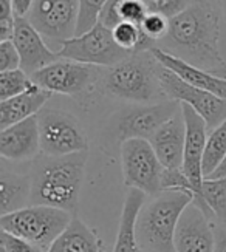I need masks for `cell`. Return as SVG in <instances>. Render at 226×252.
Segmentation results:
<instances>
[{
	"instance_id": "cell-1",
	"label": "cell",
	"mask_w": 226,
	"mask_h": 252,
	"mask_svg": "<svg viewBox=\"0 0 226 252\" xmlns=\"http://www.w3.org/2000/svg\"><path fill=\"white\" fill-rule=\"evenodd\" d=\"M220 6L217 0H192L180 14L170 17V27L157 48L186 61L201 70L225 63L219 51Z\"/></svg>"
},
{
	"instance_id": "cell-2",
	"label": "cell",
	"mask_w": 226,
	"mask_h": 252,
	"mask_svg": "<svg viewBox=\"0 0 226 252\" xmlns=\"http://www.w3.org/2000/svg\"><path fill=\"white\" fill-rule=\"evenodd\" d=\"M87 152L65 157L39 153L31 164V204H45L78 215Z\"/></svg>"
},
{
	"instance_id": "cell-3",
	"label": "cell",
	"mask_w": 226,
	"mask_h": 252,
	"mask_svg": "<svg viewBox=\"0 0 226 252\" xmlns=\"http://www.w3.org/2000/svg\"><path fill=\"white\" fill-rule=\"evenodd\" d=\"M192 201V193L163 190L149 204H144L136 221L138 240L143 251L175 252L177 226Z\"/></svg>"
},
{
	"instance_id": "cell-4",
	"label": "cell",
	"mask_w": 226,
	"mask_h": 252,
	"mask_svg": "<svg viewBox=\"0 0 226 252\" xmlns=\"http://www.w3.org/2000/svg\"><path fill=\"white\" fill-rule=\"evenodd\" d=\"M161 63L150 51L133 53L110 67L102 76V89L115 97L133 102H149L166 97L160 82ZM167 99V97H166Z\"/></svg>"
},
{
	"instance_id": "cell-5",
	"label": "cell",
	"mask_w": 226,
	"mask_h": 252,
	"mask_svg": "<svg viewBox=\"0 0 226 252\" xmlns=\"http://www.w3.org/2000/svg\"><path fill=\"white\" fill-rule=\"evenodd\" d=\"M73 217L70 212L58 207L30 204L19 211L0 215V227L3 232L34 245L42 252H48Z\"/></svg>"
},
{
	"instance_id": "cell-6",
	"label": "cell",
	"mask_w": 226,
	"mask_h": 252,
	"mask_svg": "<svg viewBox=\"0 0 226 252\" xmlns=\"http://www.w3.org/2000/svg\"><path fill=\"white\" fill-rule=\"evenodd\" d=\"M58 56L61 59L110 68L130 58L132 53L118 45L112 28L98 22L90 31L64 42L58 51Z\"/></svg>"
},
{
	"instance_id": "cell-7",
	"label": "cell",
	"mask_w": 226,
	"mask_h": 252,
	"mask_svg": "<svg viewBox=\"0 0 226 252\" xmlns=\"http://www.w3.org/2000/svg\"><path fill=\"white\" fill-rule=\"evenodd\" d=\"M40 152L50 157H65L87 152L89 141L76 116L55 108H42L37 113Z\"/></svg>"
},
{
	"instance_id": "cell-8",
	"label": "cell",
	"mask_w": 226,
	"mask_h": 252,
	"mask_svg": "<svg viewBox=\"0 0 226 252\" xmlns=\"http://www.w3.org/2000/svg\"><path fill=\"white\" fill-rule=\"evenodd\" d=\"M121 167L124 184L130 189H138L146 195H158L161 192L163 164L149 139L132 138L121 142Z\"/></svg>"
},
{
	"instance_id": "cell-9",
	"label": "cell",
	"mask_w": 226,
	"mask_h": 252,
	"mask_svg": "<svg viewBox=\"0 0 226 252\" xmlns=\"http://www.w3.org/2000/svg\"><path fill=\"white\" fill-rule=\"evenodd\" d=\"M98 79L99 67L61 58L31 74V81L40 89L73 97L89 94Z\"/></svg>"
},
{
	"instance_id": "cell-10",
	"label": "cell",
	"mask_w": 226,
	"mask_h": 252,
	"mask_svg": "<svg viewBox=\"0 0 226 252\" xmlns=\"http://www.w3.org/2000/svg\"><path fill=\"white\" fill-rule=\"evenodd\" d=\"M27 17L42 37L61 48L76 36L79 0H34Z\"/></svg>"
},
{
	"instance_id": "cell-11",
	"label": "cell",
	"mask_w": 226,
	"mask_h": 252,
	"mask_svg": "<svg viewBox=\"0 0 226 252\" xmlns=\"http://www.w3.org/2000/svg\"><path fill=\"white\" fill-rule=\"evenodd\" d=\"M181 110L178 101L166 99L152 105H136L120 112L113 119V135L124 142L132 138L149 139L157 130Z\"/></svg>"
},
{
	"instance_id": "cell-12",
	"label": "cell",
	"mask_w": 226,
	"mask_h": 252,
	"mask_svg": "<svg viewBox=\"0 0 226 252\" xmlns=\"http://www.w3.org/2000/svg\"><path fill=\"white\" fill-rule=\"evenodd\" d=\"M160 82L167 99L192 107L206 121L209 130L226 121V99L223 97L188 84L163 65L160 68Z\"/></svg>"
},
{
	"instance_id": "cell-13",
	"label": "cell",
	"mask_w": 226,
	"mask_h": 252,
	"mask_svg": "<svg viewBox=\"0 0 226 252\" xmlns=\"http://www.w3.org/2000/svg\"><path fill=\"white\" fill-rule=\"evenodd\" d=\"M181 104V102H180ZM183 118L186 124V144H185V157H183V170L191 180L194 189H195V198L192 204L200 209L208 217L212 215L209 207L201 198V186L204 181L203 173V157L208 141V126L206 121L188 104H181Z\"/></svg>"
},
{
	"instance_id": "cell-14",
	"label": "cell",
	"mask_w": 226,
	"mask_h": 252,
	"mask_svg": "<svg viewBox=\"0 0 226 252\" xmlns=\"http://www.w3.org/2000/svg\"><path fill=\"white\" fill-rule=\"evenodd\" d=\"M215 231L209 217L192 203L183 212L177 232L175 252H214Z\"/></svg>"
},
{
	"instance_id": "cell-15",
	"label": "cell",
	"mask_w": 226,
	"mask_h": 252,
	"mask_svg": "<svg viewBox=\"0 0 226 252\" xmlns=\"http://www.w3.org/2000/svg\"><path fill=\"white\" fill-rule=\"evenodd\" d=\"M14 45L20 54V68L30 76L59 59L58 51H53L40 32L31 25L28 17L16 16Z\"/></svg>"
},
{
	"instance_id": "cell-16",
	"label": "cell",
	"mask_w": 226,
	"mask_h": 252,
	"mask_svg": "<svg viewBox=\"0 0 226 252\" xmlns=\"http://www.w3.org/2000/svg\"><path fill=\"white\" fill-rule=\"evenodd\" d=\"M40 153L37 115L0 130V155L8 161H33Z\"/></svg>"
},
{
	"instance_id": "cell-17",
	"label": "cell",
	"mask_w": 226,
	"mask_h": 252,
	"mask_svg": "<svg viewBox=\"0 0 226 252\" xmlns=\"http://www.w3.org/2000/svg\"><path fill=\"white\" fill-rule=\"evenodd\" d=\"M150 144H152L163 167H183L186 144V124L181 110L157 130V133L150 138Z\"/></svg>"
},
{
	"instance_id": "cell-18",
	"label": "cell",
	"mask_w": 226,
	"mask_h": 252,
	"mask_svg": "<svg viewBox=\"0 0 226 252\" xmlns=\"http://www.w3.org/2000/svg\"><path fill=\"white\" fill-rule=\"evenodd\" d=\"M152 54L163 67L169 68L170 71H174L183 81H186L188 84L197 87V89L206 90L215 96L226 99V79L219 78V76L212 74L208 70H201L198 67H194V65L188 63L186 61L172 56V54L160 50L157 47L152 48Z\"/></svg>"
},
{
	"instance_id": "cell-19",
	"label": "cell",
	"mask_w": 226,
	"mask_h": 252,
	"mask_svg": "<svg viewBox=\"0 0 226 252\" xmlns=\"http://www.w3.org/2000/svg\"><path fill=\"white\" fill-rule=\"evenodd\" d=\"M51 94L53 93L48 90L40 89L34 84L25 93L0 101V130L36 116L48 102Z\"/></svg>"
},
{
	"instance_id": "cell-20",
	"label": "cell",
	"mask_w": 226,
	"mask_h": 252,
	"mask_svg": "<svg viewBox=\"0 0 226 252\" xmlns=\"http://www.w3.org/2000/svg\"><path fill=\"white\" fill-rule=\"evenodd\" d=\"M144 201H146L144 192L138 189H130L127 192L123 204L121 220H120V226H118L113 252H143L141 243L138 240L136 221L139 212H141L144 206Z\"/></svg>"
},
{
	"instance_id": "cell-21",
	"label": "cell",
	"mask_w": 226,
	"mask_h": 252,
	"mask_svg": "<svg viewBox=\"0 0 226 252\" xmlns=\"http://www.w3.org/2000/svg\"><path fill=\"white\" fill-rule=\"evenodd\" d=\"M48 252H105V249L98 234L74 215Z\"/></svg>"
},
{
	"instance_id": "cell-22",
	"label": "cell",
	"mask_w": 226,
	"mask_h": 252,
	"mask_svg": "<svg viewBox=\"0 0 226 252\" xmlns=\"http://www.w3.org/2000/svg\"><path fill=\"white\" fill-rule=\"evenodd\" d=\"M31 204V178L8 170L5 166L0 169V215L14 212Z\"/></svg>"
},
{
	"instance_id": "cell-23",
	"label": "cell",
	"mask_w": 226,
	"mask_h": 252,
	"mask_svg": "<svg viewBox=\"0 0 226 252\" xmlns=\"http://www.w3.org/2000/svg\"><path fill=\"white\" fill-rule=\"evenodd\" d=\"M147 14L149 8L144 0H109L99 16V22L113 30L121 22L141 25Z\"/></svg>"
},
{
	"instance_id": "cell-24",
	"label": "cell",
	"mask_w": 226,
	"mask_h": 252,
	"mask_svg": "<svg viewBox=\"0 0 226 252\" xmlns=\"http://www.w3.org/2000/svg\"><path fill=\"white\" fill-rule=\"evenodd\" d=\"M226 157V121L215 127L208 135L206 149L203 157L204 178L211 177Z\"/></svg>"
},
{
	"instance_id": "cell-25",
	"label": "cell",
	"mask_w": 226,
	"mask_h": 252,
	"mask_svg": "<svg viewBox=\"0 0 226 252\" xmlns=\"http://www.w3.org/2000/svg\"><path fill=\"white\" fill-rule=\"evenodd\" d=\"M201 198L212 215L226 224V177L204 178L201 186Z\"/></svg>"
},
{
	"instance_id": "cell-26",
	"label": "cell",
	"mask_w": 226,
	"mask_h": 252,
	"mask_svg": "<svg viewBox=\"0 0 226 252\" xmlns=\"http://www.w3.org/2000/svg\"><path fill=\"white\" fill-rule=\"evenodd\" d=\"M34 85L31 76L22 68L0 71V101L22 94Z\"/></svg>"
},
{
	"instance_id": "cell-27",
	"label": "cell",
	"mask_w": 226,
	"mask_h": 252,
	"mask_svg": "<svg viewBox=\"0 0 226 252\" xmlns=\"http://www.w3.org/2000/svg\"><path fill=\"white\" fill-rule=\"evenodd\" d=\"M109 0H79V17L76 36L90 31L99 22V16Z\"/></svg>"
},
{
	"instance_id": "cell-28",
	"label": "cell",
	"mask_w": 226,
	"mask_h": 252,
	"mask_svg": "<svg viewBox=\"0 0 226 252\" xmlns=\"http://www.w3.org/2000/svg\"><path fill=\"white\" fill-rule=\"evenodd\" d=\"M163 190H177V192H188L192 193L195 198V189L188 178V175L183 170V167L178 169H166L161 175V192Z\"/></svg>"
},
{
	"instance_id": "cell-29",
	"label": "cell",
	"mask_w": 226,
	"mask_h": 252,
	"mask_svg": "<svg viewBox=\"0 0 226 252\" xmlns=\"http://www.w3.org/2000/svg\"><path fill=\"white\" fill-rule=\"evenodd\" d=\"M169 27H170V19L161 13H154V11H149V14L141 24L143 32L155 43L166 37Z\"/></svg>"
},
{
	"instance_id": "cell-30",
	"label": "cell",
	"mask_w": 226,
	"mask_h": 252,
	"mask_svg": "<svg viewBox=\"0 0 226 252\" xmlns=\"http://www.w3.org/2000/svg\"><path fill=\"white\" fill-rule=\"evenodd\" d=\"M20 54L13 40L0 42V71H9L20 68Z\"/></svg>"
},
{
	"instance_id": "cell-31",
	"label": "cell",
	"mask_w": 226,
	"mask_h": 252,
	"mask_svg": "<svg viewBox=\"0 0 226 252\" xmlns=\"http://www.w3.org/2000/svg\"><path fill=\"white\" fill-rule=\"evenodd\" d=\"M0 252H42L39 248L31 245L25 240L19 238L2 231V238H0Z\"/></svg>"
},
{
	"instance_id": "cell-32",
	"label": "cell",
	"mask_w": 226,
	"mask_h": 252,
	"mask_svg": "<svg viewBox=\"0 0 226 252\" xmlns=\"http://www.w3.org/2000/svg\"><path fill=\"white\" fill-rule=\"evenodd\" d=\"M16 31V16L8 19H0V42L13 40Z\"/></svg>"
},
{
	"instance_id": "cell-33",
	"label": "cell",
	"mask_w": 226,
	"mask_h": 252,
	"mask_svg": "<svg viewBox=\"0 0 226 252\" xmlns=\"http://www.w3.org/2000/svg\"><path fill=\"white\" fill-rule=\"evenodd\" d=\"M34 0H13V9L17 17H27L31 11Z\"/></svg>"
},
{
	"instance_id": "cell-34",
	"label": "cell",
	"mask_w": 226,
	"mask_h": 252,
	"mask_svg": "<svg viewBox=\"0 0 226 252\" xmlns=\"http://www.w3.org/2000/svg\"><path fill=\"white\" fill-rule=\"evenodd\" d=\"M214 252H226V229H215V251Z\"/></svg>"
},
{
	"instance_id": "cell-35",
	"label": "cell",
	"mask_w": 226,
	"mask_h": 252,
	"mask_svg": "<svg viewBox=\"0 0 226 252\" xmlns=\"http://www.w3.org/2000/svg\"><path fill=\"white\" fill-rule=\"evenodd\" d=\"M13 16H16L13 9V0H0V19H8Z\"/></svg>"
},
{
	"instance_id": "cell-36",
	"label": "cell",
	"mask_w": 226,
	"mask_h": 252,
	"mask_svg": "<svg viewBox=\"0 0 226 252\" xmlns=\"http://www.w3.org/2000/svg\"><path fill=\"white\" fill-rule=\"evenodd\" d=\"M223 177H226V157L222 161L220 166L215 169V172L211 175V177H208V178H223Z\"/></svg>"
},
{
	"instance_id": "cell-37",
	"label": "cell",
	"mask_w": 226,
	"mask_h": 252,
	"mask_svg": "<svg viewBox=\"0 0 226 252\" xmlns=\"http://www.w3.org/2000/svg\"><path fill=\"white\" fill-rule=\"evenodd\" d=\"M212 74H215V76H219V78H223V79H226V62L223 63V65H220V67H217V68H214V70H209Z\"/></svg>"
},
{
	"instance_id": "cell-38",
	"label": "cell",
	"mask_w": 226,
	"mask_h": 252,
	"mask_svg": "<svg viewBox=\"0 0 226 252\" xmlns=\"http://www.w3.org/2000/svg\"><path fill=\"white\" fill-rule=\"evenodd\" d=\"M219 2V6H220V9L223 11V13L226 14V0H217Z\"/></svg>"
}]
</instances>
